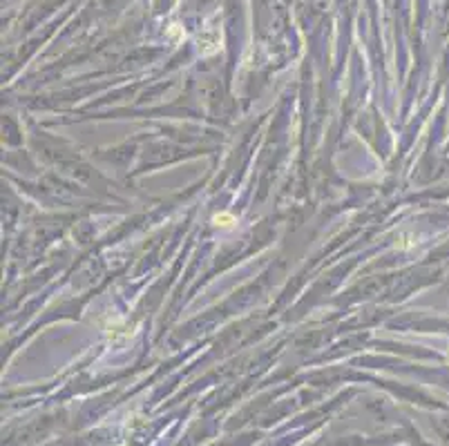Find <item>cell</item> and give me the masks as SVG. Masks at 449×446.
Segmentation results:
<instances>
[{"mask_svg": "<svg viewBox=\"0 0 449 446\" xmlns=\"http://www.w3.org/2000/svg\"><path fill=\"white\" fill-rule=\"evenodd\" d=\"M212 221H215V225H219V228H230V225H233V223H237V221H235V217H233V214H228V212L217 214V217L212 219Z\"/></svg>", "mask_w": 449, "mask_h": 446, "instance_id": "obj_1", "label": "cell"}]
</instances>
